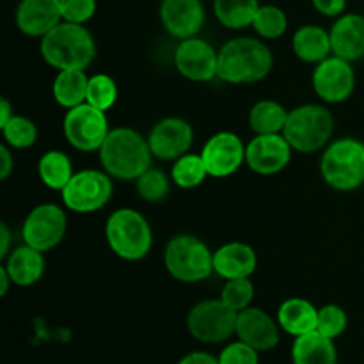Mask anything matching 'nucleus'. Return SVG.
Listing matches in <instances>:
<instances>
[{
	"instance_id": "1",
	"label": "nucleus",
	"mask_w": 364,
	"mask_h": 364,
	"mask_svg": "<svg viewBox=\"0 0 364 364\" xmlns=\"http://www.w3.org/2000/svg\"><path fill=\"white\" fill-rule=\"evenodd\" d=\"M153 159L148 137L134 128H114L100 148V164L114 180L135 181L151 167Z\"/></svg>"
},
{
	"instance_id": "2",
	"label": "nucleus",
	"mask_w": 364,
	"mask_h": 364,
	"mask_svg": "<svg viewBox=\"0 0 364 364\" xmlns=\"http://www.w3.org/2000/svg\"><path fill=\"white\" fill-rule=\"evenodd\" d=\"M274 68L272 50L256 38H233L219 50V75L233 85L256 84L270 75Z\"/></svg>"
},
{
	"instance_id": "3",
	"label": "nucleus",
	"mask_w": 364,
	"mask_h": 364,
	"mask_svg": "<svg viewBox=\"0 0 364 364\" xmlns=\"http://www.w3.org/2000/svg\"><path fill=\"white\" fill-rule=\"evenodd\" d=\"M39 52L48 66L60 70H85L96 57V43L85 25L60 21L41 38Z\"/></svg>"
},
{
	"instance_id": "4",
	"label": "nucleus",
	"mask_w": 364,
	"mask_h": 364,
	"mask_svg": "<svg viewBox=\"0 0 364 364\" xmlns=\"http://www.w3.org/2000/svg\"><path fill=\"white\" fill-rule=\"evenodd\" d=\"M105 238L110 251L124 262H139L153 247L151 226L134 208H119L110 213L105 223Z\"/></svg>"
},
{
	"instance_id": "5",
	"label": "nucleus",
	"mask_w": 364,
	"mask_h": 364,
	"mask_svg": "<svg viewBox=\"0 0 364 364\" xmlns=\"http://www.w3.org/2000/svg\"><path fill=\"white\" fill-rule=\"evenodd\" d=\"M320 174L331 188L352 192L364 185V142L343 137L329 142L320 159Z\"/></svg>"
},
{
	"instance_id": "6",
	"label": "nucleus",
	"mask_w": 364,
	"mask_h": 364,
	"mask_svg": "<svg viewBox=\"0 0 364 364\" xmlns=\"http://www.w3.org/2000/svg\"><path fill=\"white\" fill-rule=\"evenodd\" d=\"M334 134V116L327 107L316 103L295 107L288 112L283 135L294 151L316 153L329 146Z\"/></svg>"
},
{
	"instance_id": "7",
	"label": "nucleus",
	"mask_w": 364,
	"mask_h": 364,
	"mask_svg": "<svg viewBox=\"0 0 364 364\" xmlns=\"http://www.w3.org/2000/svg\"><path fill=\"white\" fill-rule=\"evenodd\" d=\"M164 265L169 276L180 283H201L213 270V252L194 235H176L164 251Z\"/></svg>"
},
{
	"instance_id": "8",
	"label": "nucleus",
	"mask_w": 364,
	"mask_h": 364,
	"mask_svg": "<svg viewBox=\"0 0 364 364\" xmlns=\"http://www.w3.org/2000/svg\"><path fill=\"white\" fill-rule=\"evenodd\" d=\"M114 178L105 171L85 169L73 174L70 183L63 188V203L73 213H95L107 206L114 194Z\"/></svg>"
},
{
	"instance_id": "9",
	"label": "nucleus",
	"mask_w": 364,
	"mask_h": 364,
	"mask_svg": "<svg viewBox=\"0 0 364 364\" xmlns=\"http://www.w3.org/2000/svg\"><path fill=\"white\" fill-rule=\"evenodd\" d=\"M238 313L220 299L201 301L188 311V333L201 343L217 345L237 334Z\"/></svg>"
},
{
	"instance_id": "10",
	"label": "nucleus",
	"mask_w": 364,
	"mask_h": 364,
	"mask_svg": "<svg viewBox=\"0 0 364 364\" xmlns=\"http://www.w3.org/2000/svg\"><path fill=\"white\" fill-rule=\"evenodd\" d=\"M63 132L71 148L77 151L92 153L100 151L107 135L110 134V128L103 110L89 103H82L68 110L63 121Z\"/></svg>"
},
{
	"instance_id": "11",
	"label": "nucleus",
	"mask_w": 364,
	"mask_h": 364,
	"mask_svg": "<svg viewBox=\"0 0 364 364\" xmlns=\"http://www.w3.org/2000/svg\"><path fill=\"white\" fill-rule=\"evenodd\" d=\"M66 231V212L59 205L43 203L31 210V213L27 215L23 228H21V238H23V244L41 252H48L63 242Z\"/></svg>"
},
{
	"instance_id": "12",
	"label": "nucleus",
	"mask_w": 364,
	"mask_h": 364,
	"mask_svg": "<svg viewBox=\"0 0 364 364\" xmlns=\"http://www.w3.org/2000/svg\"><path fill=\"white\" fill-rule=\"evenodd\" d=\"M313 91L326 103H343L354 95L355 71L352 63L331 55L313 71Z\"/></svg>"
},
{
	"instance_id": "13",
	"label": "nucleus",
	"mask_w": 364,
	"mask_h": 364,
	"mask_svg": "<svg viewBox=\"0 0 364 364\" xmlns=\"http://www.w3.org/2000/svg\"><path fill=\"white\" fill-rule=\"evenodd\" d=\"M174 66L187 80L210 82L219 75V50L198 36L181 39L174 50Z\"/></svg>"
},
{
	"instance_id": "14",
	"label": "nucleus",
	"mask_w": 364,
	"mask_h": 364,
	"mask_svg": "<svg viewBox=\"0 0 364 364\" xmlns=\"http://www.w3.org/2000/svg\"><path fill=\"white\" fill-rule=\"evenodd\" d=\"M294 148L283 134L255 135L245 146V164L249 169L262 176H272L288 167Z\"/></svg>"
},
{
	"instance_id": "15",
	"label": "nucleus",
	"mask_w": 364,
	"mask_h": 364,
	"mask_svg": "<svg viewBox=\"0 0 364 364\" xmlns=\"http://www.w3.org/2000/svg\"><path fill=\"white\" fill-rule=\"evenodd\" d=\"M244 141L233 132H219L205 142L201 156L212 178L233 176L245 164Z\"/></svg>"
},
{
	"instance_id": "16",
	"label": "nucleus",
	"mask_w": 364,
	"mask_h": 364,
	"mask_svg": "<svg viewBox=\"0 0 364 364\" xmlns=\"http://www.w3.org/2000/svg\"><path fill=\"white\" fill-rule=\"evenodd\" d=\"M194 142V130L183 117H164L148 135L151 153L159 160H178L187 155Z\"/></svg>"
},
{
	"instance_id": "17",
	"label": "nucleus",
	"mask_w": 364,
	"mask_h": 364,
	"mask_svg": "<svg viewBox=\"0 0 364 364\" xmlns=\"http://www.w3.org/2000/svg\"><path fill=\"white\" fill-rule=\"evenodd\" d=\"M160 20L173 38L180 41L196 38L205 25V6L201 0H162Z\"/></svg>"
},
{
	"instance_id": "18",
	"label": "nucleus",
	"mask_w": 364,
	"mask_h": 364,
	"mask_svg": "<svg viewBox=\"0 0 364 364\" xmlns=\"http://www.w3.org/2000/svg\"><path fill=\"white\" fill-rule=\"evenodd\" d=\"M237 336L258 352L272 350L279 343V323L259 308H247L238 313Z\"/></svg>"
},
{
	"instance_id": "19",
	"label": "nucleus",
	"mask_w": 364,
	"mask_h": 364,
	"mask_svg": "<svg viewBox=\"0 0 364 364\" xmlns=\"http://www.w3.org/2000/svg\"><path fill=\"white\" fill-rule=\"evenodd\" d=\"M60 21V0H20L16 7V25L28 38H45Z\"/></svg>"
},
{
	"instance_id": "20",
	"label": "nucleus",
	"mask_w": 364,
	"mask_h": 364,
	"mask_svg": "<svg viewBox=\"0 0 364 364\" xmlns=\"http://www.w3.org/2000/svg\"><path fill=\"white\" fill-rule=\"evenodd\" d=\"M333 55L354 63L364 57V16L347 13L338 16L329 31Z\"/></svg>"
},
{
	"instance_id": "21",
	"label": "nucleus",
	"mask_w": 364,
	"mask_h": 364,
	"mask_svg": "<svg viewBox=\"0 0 364 364\" xmlns=\"http://www.w3.org/2000/svg\"><path fill=\"white\" fill-rule=\"evenodd\" d=\"M258 269V255L244 242H228L213 252V270L223 279L251 277Z\"/></svg>"
},
{
	"instance_id": "22",
	"label": "nucleus",
	"mask_w": 364,
	"mask_h": 364,
	"mask_svg": "<svg viewBox=\"0 0 364 364\" xmlns=\"http://www.w3.org/2000/svg\"><path fill=\"white\" fill-rule=\"evenodd\" d=\"M45 252L23 244L13 249L6 258V270L9 272L14 287L27 288L41 281L45 274Z\"/></svg>"
},
{
	"instance_id": "23",
	"label": "nucleus",
	"mask_w": 364,
	"mask_h": 364,
	"mask_svg": "<svg viewBox=\"0 0 364 364\" xmlns=\"http://www.w3.org/2000/svg\"><path fill=\"white\" fill-rule=\"evenodd\" d=\"M291 50L302 63L318 64L333 55L331 34L320 25H302L297 28L291 39Z\"/></svg>"
},
{
	"instance_id": "24",
	"label": "nucleus",
	"mask_w": 364,
	"mask_h": 364,
	"mask_svg": "<svg viewBox=\"0 0 364 364\" xmlns=\"http://www.w3.org/2000/svg\"><path fill=\"white\" fill-rule=\"evenodd\" d=\"M277 323L284 333L299 338L316 331L318 309L301 297L287 299L277 309Z\"/></svg>"
},
{
	"instance_id": "25",
	"label": "nucleus",
	"mask_w": 364,
	"mask_h": 364,
	"mask_svg": "<svg viewBox=\"0 0 364 364\" xmlns=\"http://www.w3.org/2000/svg\"><path fill=\"white\" fill-rule=\"evenodd\" d=\"M291 359L294 364H336L338 354L334 340L323 336L318 331L295 338Z\"/></svg>"
},
{
	"instance_id": "26",
	"label": "nucleus",
	"mask_w": 364,
	"mask_h": 364,
	"mask_svg": "<svg viewBox=\"0 0 364 364\" xmlns=\"http://www.w3.org/2000/svg\"><path fill=\"white\" fill-rule=\"evenodd\" d=\"M87 85L89 77L85 70L57 71V77L53 78L52 84L53 100L66 110L82 105L87 98Z\"/></svg>"
},
{
	"instance_id": "27",
	"label": "nucleus",
	"mask_w": 364,
	"mask_h": 364,
	"mask_svg": "<svg viewBox=\"0 0 364 364\" xmlns=\"http://www.w3.org/2000/svg\"><path fill=\"white\" fill-rule=\"evenodd\" d=\"M38 174L43 185H46L52 191L63 192V188L70 183L75 174L73 162L64 151L50 149L39 159Z\"/></svg>"
},
{
	"instance_id": "28",
	"label": "nucleus",
	"mask_w": 364,
	"mask_h": 364,
	"mask_svg": "<svg viewBox=\"0 0 364 364\" xmlns=\"http://www.w3.org/2000/svg\"><path fill=\"white\" fill-rule=\"evenodd\" d=\"M259 6V0H213V13L223 27L240 31L251 27Z\"/></svg>"
},
{
	"instance_id": "29",
	"label": "nucleus",
	"mask_w": 364,
	"mask_h": 364,
	"mask_svg": "<svg viewBox=\"0 0 364 364\" xmlns=\"http://www.w3.org/2000/svg\"><path fill=\"white\" fill-rule=\"evenodd\" d=\"M288 112L279 102L274 100H262L255 103L249 110V127L256 135L267 134H283L287 124Z\"/></svg>"
},
{
	"instance_id": "30",
	"label": "nucleus",
	"mask_w": 364,
	"mask_h": 364,
	"mask_svg": "<svg viewBox=\"0 0 364 364\" xmlns=\"http://www.w3.org/2000/svg\"><path fill=\"white\" fill-rule=\"evenodd\" d=\"M208 176V169H206L201 153L199 155L187 153V155L174 160L173 167H171V180H173V183L176 187L185 188V191L199 187Z\"/></svg>"
},
{
	"instance_id": "31",
	"label": "nucleus",
	"mask_w": 364,
	"mask_h": 364,
	"mask_svg": "<svg viewBox=\"0 0 364 364\" xmlns=\"http://www.w3.org/2000/svg\"><path fill=\"white\" fill-rule=\"evenodd\" d=\"M251 27L262 39H279L288 28V16L279 6L262 4Z\"/></svg>"
},
{
	"instance_id": "32",
	"label": "nucleus",
	"mask_w": 364,
	"mask_h": 364,
	"mask_svg": "<svg viewBox=\"0 0 364 364\" xmlns=\"http://www.w3.org/2000/svg\"><path fill=\"white\" fill-rule=\"evenodd\" d=\"M0 130H2L4 142L13 149H27L38 141V128L34 121L25 116H18V114H14L6 124H2Z\"/></svg>"
},
{
	"instance_id": "33",
	"label": "nucleus",
	"mask_w": 364,
	"mask_h": 364,
	"mask_svg": "<svg viewBox=\"0 0 364 364\" xmlns=\"http://www.w3.org/2000/svg\"><path fill=\"white\" fill-rule=\"evenodd\" d=\"M117 102V84L110 75L98 73L89 77L87 85V98L85 103L96 107V109L107 110L112 109Z\"/></svg>"
},
{
	"instance_id": "34",
	"label": "nucleus",
	"mask_w": 364,
	"mask_h": 364,
	"mask_svg": "<svg viewBox=\"0 0 364 364\" xmlns=\"http://www.w3.org/2000/svg\"><path fill=\"white\" fill-rule=\"evenodd\" d=\"M169 178L166 176L164 171L149 167L146 173H142L141 176L135 180V191H137V194L141 196V199H144V201L159 203L167 198V194H169Z\"/></svg>"
},
{
	"instance_id": "35",
	"label": "nucleus",
	"mask_w": 364,
	"mask_h": 364,
	"mask_svg": "<svg viewBox=\"0 0 364 364\" xmlns=\"http://www.w3.org/2000/svg\"><path fill=\"white\" fill-rule=\"evenodd\" d=\"M252 299H255V284H252L251 277L226 281L223 291H220V301L237 313L251 308Z\"/></svg>"
},
{
	"instance_id": "36",
	"label": "nucleus",
	"mask_w": 364,
	"mask_h": 364,
	"mask_svg": "<svg viewBox=\"0 0 364 364\" xmlns=\"http://www.w3.org/2000/svg\"><path fill=\"white\" fill-rule=\"evenodd\" d=\"M347 313L341 306L338 304H327L318 309V323H316V331L322 333L323 336L336 340L347 329Z\"/></svg>"
},
{
	"instance_id": "37",
	"label": "nucleus",
	"mask_w": 364,
	"mask_h": 364,
	"mask_svg": "<svg viewBox=\"0 0 364 364\" xmlns=\"http://www.w3.org/2000/svg\"><path fill=\"white\" fill-rule=\"evenodd\" d=\"M96 0H60L63 21L85 25L96 14Z\"/></svg>"
},
{
	"instance_id": "38",
	"label": "nucleus",
	"mask_w": 364,
	"mask_h": 364,
	"mask_svg": "<svg viewBox=\"0 0 364 364\" xmlns=\"http://www.w3.org/2000/svg\"><path fill=\"white\" fill-rule=\"evenodd\" d=\"M258 350L244 341L231 343L220 352L219 364H258Z\"/></svg>"
},
{
	"instance_id": "39",
	"label": "nucleus",
	"mask_w": 364,
	"mask_h": 364,
	"mask_svg": "<svg viewBox=\"0 0 364 364\" xmlns=\"http://www.w3.org/2000/svg\"><path fill=\"white\" fill-rule=\"evenodd\" d=\"M311 4L320 14L327 18L341 16L347 9V0H311Z\"/></svg>"
},
{
	"instance_id": "40",
	"label": "nucleus",
	"mask_w": 364,
	"mask_h": 364,
	"mask_svg": "<svg viewBox=\"0 0 364 364\" xmlns=\"http://www.w3.org/2000/svg\"><path fill=\"white\" fill-rule=\"evenodd\" d=\"M14 169V155H13V148L4 142L0 146V180H7L9 174L13 173Z\"/></svg>"
},
{
	"instance_id": "41",
	"label": "nucleus",
	"mask_w": 364,
	"mask_h": 364,
	"mask_svg": "<svg viewBox=\"0 0 364 364\" xmlns=\"http://www.w3.org/2000/svg\"><path fill=\"white\" fill-rule=\"evenodd\" d=\"M178 364H219V359H215L208 352H192V354L185 355Z\"/></svg>"
},
{
	"instance_id": "42",
	"label": "nucleus",
	"mask_w": 364,
	"mask_h": 364,
	"mask_svg": "<svg viewBox=\"0 0 364 364\" xmlns=\"http://www.w3.org/2000/svg\"><path fill=\"white\" fill-rule=\"evenodd\" d=\"M11 252V231L6 223H0V259H6Z\"/></svg>"
},
{
	"instance_id": "43",
	"label": "nucleus",
	"mask_w": 364,
	"mask_h": 364,
	"mask_svg": "<svg viewBox=\"0 0 364 364\" xmlns=\"http://www.w3.org/2000/svg\"><path fill=\"white\" fill-rule=\"evenodd\" d=\"M13 116H14V112H13V107H11V103L7 102L6 98L0 100V127H2V124H6Z\"/></svg>"
},
{
	"instance_id": "44",
	"label": "nucleus",
	"mask_w": 364,
	"mask_h": 364,
	"mask_svg": "<svg viewBox=\"0 0 364 364\" xmlns=\"http://www.w3.org/2000/svg\"><path fill=\"white\" fill-rule=\"evenodd\" d=\"M11 284H13V279H11L9 272L6 270V267H0V295L2 297H6Z\"/></svg>"
}]
</instances>
